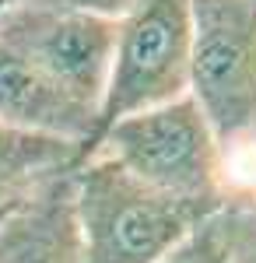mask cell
I'll return each instance as SVG.
<instances>
[{
    "label": "cell",
    "mask_w": 256,
    "mask_h": 263,
    "mask_svg": "<svg viewBox=\"0 0 256 263\" xmlns=\"http://www.w3.org/2000/svg\"><path fill=\"white\" fill-rule=\"evenodd\" d=\"M0 218H4V214H0Z\"/></svg>",
    "instance_id": "13"
},
{
    "label": "cell",
    "mask_w": 256,
    "mask_h": 263,
    "mask_svg": "<svg viewBox=\"0 0 256 263\" xmlns=\"http://www.w3.org/2000/svg\"><path fill=\"white\" fill-rule=\"evenodd\" d=\"M182 95H190V0H137L116 21L113 67L92 144L116 120Z\"/></svg>",
    "instance_id": "3"
},
{
    "label": "cell",
    "mask_w": 256,
    "mask_h": 263,
    "mask_svg": "<svg viewBox=\"0 0 256 263\" xmlns=\"http://www.w3.org/2000/svg\"><path fill=\"white\" fill-rule=\"evenodd\" d=\"M190 95L217 144L256 134V0H190Z\"/></svg>",
    "instance_id": "4"
},
{
    "label": "cell",
    "mask_w": 256,
    "mask_h": 263,
    "mask_svg": "<svg viewBox=\"0 0 256 263\" xmlns=\"http://www.w3.org/2000/svg\"><path fill=\"white\" fill-rule=\"evenodd\" d=\"M18 4L53 7V11H74V14H88V18H102V21H119L137 7V0H18Z\"/></svg>",
    "instance_id": "10"
},
{
    "label": "cell",
    "mask_w": 256,
    "mask_h": 263,
    "mask_svg": "<svg viewBox=\"0 0 256 263\" xmlns=\"http://www.w3.org/2000/svg\"><path fill=\"white\" fill-rule=\"evenodd\" d=\"M197 239L217 263H256V197L221 200V207L200 224Z\"/></svg>",
    "instance_id": "9"
},
{
    "label": "cell",
    "mask_w": 256,
    "mask_h": 263,
    "mask_svg": "<svg viewBox=\"0 0 256 263\" xmlns=\"http://www.w3.org/2000/svg\"><path fill=\"white\" fill-rule=\"evenodd\" d=\"M211 214L148 190L109 158H88L74 172L81 263H165Z\"/></svg>",
    "instance_id": "1"
},
{
    "label": "cell",
    "mask_w": 256,
    "mask_h": 263,
    "mask_svg": "<svg viewBox=\"0 0 256 263\" xmlns=\"http://www.w3.org/2000/svg\"><path fill=\"white\" fill-rule=\"evenodd\" d=\"M165 263H204V249H200V242H197V235L190 239V242L182 246L179 253H172Z\"/></svg>",
    "instance_id": "11"
},
{
    "label": "cell",
    "mask_w": 256,
    "mask_h": 263,
    "mask_svg": "<svg viewBox=\"0 0 256 263\" xmlns=\"http://www.w3.org/2000/svg\"><path fill=\"white\" fill-rule=\"evenodd\" d=\"M0 263H81L74 172L0 218Z\"/></svg>",
    "instance_id": "7"
},
{
    "label": "cell",
    "mask_w": 256,
    "mask_h": 263,
    "mask_svg": "<svg viewBox=\"0 0 256 263\" xmlns=\"http://www.w3.org/2000/svg\"><path fill=\"white\" fill-rule=\"evenodd\" d=\"M197 242H200V239H197ZM200 249H204V242H200ZM204 263H217L214 256H211V253H207V249H204Z\"/></svg>",
    "instance_id": "12"
},
{
    "label": "cell",
    "mask_w": 256,
    "mask_h": 263,
    "mask_svg": "<svg viewBox=\"0 0 256 263\" xmlns=\"http://www.w3.org/2000/svg\"><path fill=\"white\" fill-rule=\"evenodd\" d=\"M81 162L84 155L78 144L0 123V214L32 200L49 182L78 172Z\"/></svg>",
    "instance_id": "8"
},
{
    "label": "cell",
    "mask_w": 256,
    "mask_h": 263,
    "mask_svg": "<svg viewBox=\"0 0 256 263\" xmlns=\"http://www.w3.org/2000/svg\"><path fill=\"white\" fill-rule=\"evenodd\" d=\"M0 46L99 112L113 67L116 21L14 0L0 11Z\"/></svg>",
    "instance_id": "5"
},
{
    "label": "cell",
    "mask_w": 256,
    "mask_h": 263,
    "mask_svg": "<svg viewBox=\"0 0 256 263\" xmlns=\"http://www.w3.org/2000/svg\"><path fill=\"white\" fill-rule=\"evenodd\" d=\"M88 158H109L148 190L204 211H217L225 200L221 144L193 95L116 120L99 134Z\"/></svg>",
    "instance_id": "2"
},
{
    "label": "cell",
    "mask_w": 256,
    "mask_h": 263,
    "mask_svg": "<svg viewBox=\"0 0 256 263\" xmlns=\"http://www.w3.org/2000/svg\"><path fill=\"white\" fill-rule=\"evenodd\" d=\"M0 123L78 144L81 155H88L99 112L78 102L70 91H63L60 84H53L18 53L0 46Z\"/></svg>",
    "instance_id": "6"
}]
</instances>
